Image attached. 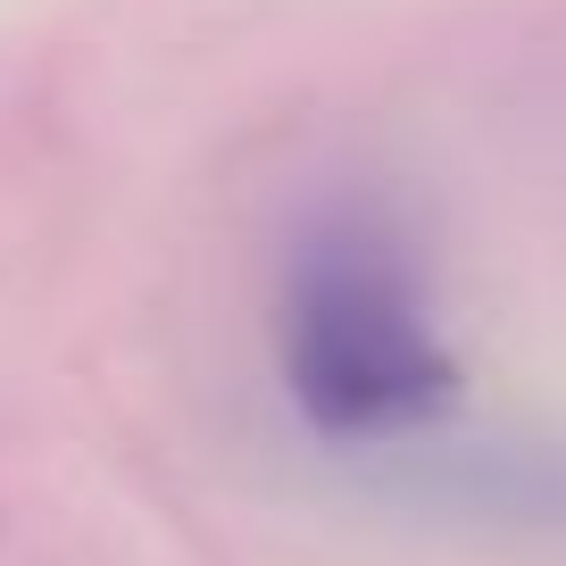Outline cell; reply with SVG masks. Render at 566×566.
<instances>
[{
	"instance_id": "1",
	"label": "cell",
	"mask_w": 566,
	"mask_h": 566,
	"mask_svg": "<svg viewBox=\"0 0 566 566\" xmlns=\"http://www.w3.org/2000/svg\"><path fill=\"white\" fill-rule=\"evenodd\" d=\"M283 391L325 442H400L459 408V358L433 334L408 242L375 209H325L283 266Z\"/></svg>"
}]
</instances>
